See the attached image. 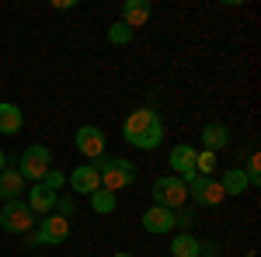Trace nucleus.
<instances>
[{
    "instance_id": "a878e982",
    "label": "nucleus",
    "mask_w": 261,
    "mask_h": 257,
    "mask_svg": "<svg viewBox=\"0 0 261 257\" xmlns=\"http://www.w3.org/2000/svg\"><path fill=\"white\" fill-rule=\"evenodd\" d=\"M199 257H216V243H202V254Z\"/></svg>"
},
{
    "instance_id": "393cba45",
    "label": "nucleus",
    "mask_w": 261,
    "mask_h": 257,
    "mask_svg": "<svg viewBox=\"0 0 261 257\" xmlns=\"http://www.w3.org/2000/svg\"><path fill=\"white\" fill-rule=\"evenodd\" d=\"M42 181H45V184H49V188L56 191V188H60V184H63V181H66V178H63L60 170H49V174H45V178H42Z\"/></svg>"
},
{
    "instance_id": "6e6552de",
    "label": "nucleus",
    "mask_w": 261,
    "mask_h": 257,
    "mask_svg": "<svg viewBox=\"0 0 261 257\" xmlns=\"http://www.w3.org/2000/svg\"><path fill=\"white\" fill-rule=\"evenodd\" d=\"M66 237H70V219L49 212L39 222V233L32 237V243H66Z\"/></svg>"
},
{
    "instance_id": "ddd939ff",
    "label": "nucleus",
    "mask_w": 261,
    "mask_h": 257,
    "mask_svg": "<svg viewBox=\"0 0 261 257\" xmlns=\"http://www.w3.org/2000/svg\"><path fill=\"white\" fill-rule=\"evenodd\" d=\"M202 146H205V153H216L223 146H230V129L223 122H209L202 129Z\"/></svg>"
},
{
    "instance_id": "9b49d317",
    "label": "nucleus",
    "mask_w": 261,
    "mask_h": 257,
    "mask_svg": "<svg viewBox=\"0 0 261 257\" xmlns=\"http://www.w3.org/2000/svg\"><path fill=\"white\" fill-rule=\"evenodd\" d=\"M56 198H60V195H56L45 181H39V184L28 191V198H24V202H28V209H32L35 216H49V212L56 209Z\"/></svg>"
},
{
    "instance_id": "0eeeda50",
    "label": "nucleus",
    "mask_w": 261,
    "mask_h": 257,
    "mask_svg": "<svg viewBox=\"0 0 261 257\" xmlns=\"http://www.w3.org/2000/svg\"><path fill=\"white\" fill-rule=\"evenodd\" d=\"M195 157H199V150H195V146H188V142H181V146H174V150H171L167 167L174 170V178H181L185 184H188V181L199 178V174H195Z\"/></svg>"
},
{
    "instance_id": "dca6fc26",
    "label": "nucleus",
    "mask_w": 261,
    "mask_h": 257,
    "mask_svg": "<svg viewBox=\"0 0 261 257\" xmlns=\"http://www.w3.org/2000/svg\"><path fill=\"white\" fill-rule=\"evenodd\" d=\"M220 188L223 195H244L251 184H247V174H244V167H226L220 178Z\"/></svg>"
},
{
    "instance_id": "20e7f679",
    "label": "nucleus",
    "mask_w": 261,
    "mask_h": 257,
    "mask_svg": "<svg viewBox=\"0 0 261 257\" xmlns=\"http://www.w3.org/2000/svg\"><path fill=\"white\" fill-rule=\"evenodd\" d=\"M185 198H188V184L174 174H164V178L153 181V205L161 209H185Z\"/></svg>"
},
{
    "instance_id": "cd10ccee",
    "label": "nucleus",
    "mask_w": 261,
    "mask_h": 257,
    "mask_svg": "<svg viewBox=\"0 0 261 257\" xmlns=\"http://www.w3.org/2000/svg\"><path fill=\"white\" fill-rule=\"evenodd\" d=\"M115 257H129V254H115Z\"/></svg>"
},
{
    "instance_id": "f8f14e48",
    "label": "nucleus",
    "mask_w": 261,
    "mask_h": 257,
    "mask_svg": "<svg viewBox=\"0 0 261 257\" xmlns=\"http://www.w3.org/2000/svg\"><path fill=\"white\" fill-rule=\"evenodd\" d=\"M66 181H70V188H73L77 195H94L101 188V174H98V167H91V163H87V167H73V174Z\"/></svg>"
},
{
    "instance_id": "412c9836",
    "label": "nucleus",
    "mask_w": 261,
    "mask_h": 257,
    "mask_svg": "<svg viewBox=\"0 0 261 257\" xmlns=\"http://www.w3.org/2000/svg\"><path fill=\"white\" fill-rule=\"evenodd\" d=\"M244 174H247V184H251V188H258V184H261V157H258V153H251V157H247Z\"/></svg>"
},
{
    "instance_id": "39448f33",
    "label": "nucleus",
    "mask_w": 261,
    "mask_h": 257,
    "mask_svg": "<svg viewBox=\"0 0 261 257\" xmlns=\"http://www.w3.org/2000/svg\"><path fill=\"white\" fill-rule=\"evenodd\" d=\"M35 226V212L28 209V202H4V209H0V230L4 233H28Z\"/></svg>"
},
{
    "instance_id": "f3484780",
    "label": "nucleus",
    "mask_w": 261,
    "mask_h": 257,
    "mask_svg": "<svg viewBox=\"0 0 261 257\" xmlns=\"http://www.w3.org/2000/svg\"><path fill=\"white\" fill-rule=\"evenodd\" d=\"M21 125H24V115H21L18 104H0V132L4 136H18Z\"/></svg>"
},
{
    "instance_id": "2eb2a0df",
    "label": "nucleus",
    "mask_w": 261,
    "mask_h": 257,
    "mask_svg": "<svg viewBox=\"0 0 261 257\" xmlns=\"http://www.w3.org/2000/svg\"><path fill=\"white\" fill-rule=\"evenodd\" d=\"M18 195H24V178L14 170H0V202H14Z\"/></svg>"
},
{
    "instance_id": "9d476101",
    "label": "nucleus",
    "mask_w": 261,
    "mask_h": 257,
    "mask_svg": "<svg viewBox=\"0 0 261 257\" xmlns=\"http://www.w3.org/2000/svg\"><path fill=\"white\" fill-rule=\"evenodd\" d=\"M140 222H143L146 233H157V237H161V233H171V230H174V212H171V209H161V205H150V209L143 212Z\"/></svg>"
},
{
    "instance_id": "5701e85b",
    "label": "nucleus",
    "mask_w": 261,
    "mask_h": 257,
    "mask_svg": "<svg viewBox=\"0 0 261 257\" xmlns=\"http://www.w3.org/2000/svg\"><path fill=\"white\" fill-rule=\"evenodd\" d=\"M56 216L73 219V216H77V202H73V198H66V195H60V198H56Z\"/></svg>"
},
{
    "instance_id": "b1692460",
    "label": "nucleus",
    "mask_w": 261,
    "mask_h": 257,
    "mask_svg": "<svg viewBox=\"0 0 261 257\" xmlns=\"http://www.w3.org/2000/svg\"><path fill=\"white\" fill-rule=\"evenodd\" d=\"M174 226L192 230V226H195V212H192V209H174Z\"/></svg>"
},
{
    "instance_id": "aec40b11",
    "label": "nucleus",
    "mask_w": 261,
    "mask_h": 257,
    "mask_svg": "<svg viewBox=\"0 0 261 257\" xmlns=\"http://www.w3.org/2000/svg\"><path fill=\"white\" fill-rule=\"evenodd\" d=\"M108 42H112V45H129V42H133V28L122 24V21L108 24Z\"/></svg>"
},
{
    "instance_id": "f03ea898",
    "label": "nucleus",
    "mask_w": 261,
    "mask_h": 257,
    "mask_svg": "<svg viewBox=\"0 0 261 257\" xmlns=\"http://www.w3.org/2000/svg\"><path fill=\"white\" fill-rule=\"evenodd\" d=\"M91 167H98L101 174V188L105 191H122V188H129L133 181H136V163H129V160L122 157H101L98 163H91Z\"/></svg>"
},
{
    "instance_id": "bb28decb",
    "label": "nucleus",
    "mask_w": 261,
    "mask_h": 257,
    "mask_svg": "<svg viewBox=\"0 0 261 257\" xmlns=\"http://www.w3.org/2000/svg\"><path fill=\"white\" fill-rule=\"evenodd\" d=\"M0 170H7V153L0 150Z\"/></svg>"
},
{
    "instance_id": "1a4fd4ad",
    "label": "nucleus",
    "mask_w": 261,
    "mask_h": 257,
    "mask_svg": "<svg viewBox=\"0 0 261 257\" xmlns=\"http://www.w3.org/2000/svg\"><path fill=\"white\" fill-rule=\"evenodd\" d=\"M188 195H192V202L195 205H205V209H213V205H220L223 198V188H220V181H213V178H195V181H188Z\"/></svg>"
},
{
    "instance_id": "f257e3e1",
    "label": "nucleus",
    "mask_w": 261,
    "mask_h": 257,
    "mask_svg": "<svg viewBox=\"0 0 261 257\" xmlns=\"http://www.w3.org/2000/svg\"><path fill=\"white\" fill-rule=\"evenodd\" d=\"M122 136L136 150H157L164 142V122L153 108H136L129 119L122 122Z\"/></svg>"
},
{
    "instance_id": "a211bd4d",
    "label": "nucleus",
    "mask_w": 261,
    "mask_h": 257,
    "mask_svg": "<svg viewBox=\"0 0 261 257\" xmlns=\"http://www.w3.org/2000/svg\"><path fill=\"white\" fill-rule=\"evenodd\" d=\"M202 254V243L192 233H178L171 240V257H199Z\"/></svg>"
},
{
    "instance_id": "423d86ee",
    "label": "nucleus",
    "mask_w": 261,
    "mask_h": 257,
    "mask_svg": "<svg viewBox=\"0 0 261 257\" xmlns=\"http://www.w3.org/2000/svg\"><path fill=\"white\" fill-rule=\"evenodd\" d=\"M73 146H77L91 163H98V160L105 157V132H101L98 125H81V129L73 132Z\"/></svg>"
},
{
    "instance_id": "6ab92c4d",
    "label": "nucleus",
    "mask_w": 261,
    "mask_h": 257,
    "mask_svg": "<svg viewBox=\"0 0 261 257\" xmlns=\"http://www.w3.org/2000/svg\"><path fill=\"white\" fill-rule=\"evenodd\" d=\"M115 205H119V198L112 195V191H105V188H98V191L91 195V209H94V212H101V216L115 212Z\"/></svg>"
},
{
    "instance_id": "7ed1b4c3",
    "label": "nucleus",
    "mask_w": 261,
    "mask_h": 257,
    "mask_svg": "<svg viewBox=\"0 0 261 257\" xmlns=\"http://www.w3.org/2000/svg\"><path fill=\"white\" fill-rule=\"evenodd\" d=\"M14 167H18V174L24 181H35V184H39V181L53 170V153H49L42 142H35V146H28V150L21 153V160Z\"/></svg>"
},
{
    "instance_id": "4468645a",
    "label": "nucleus",
    "mask_w": 261,
    "mask_h": 257,
    "mask_svg": "<svg viewBox=\"0 0 261 257\" xmlns=\"http://www.w3.org/2000/svg\"><path fill=\"white\" fill-rule=\"evenodd\" d=\"M146 21H150V4H146V0H125V4H122V24L143 28Z\"/></svg>"
},
{
    "instance_id": "4be33fe9",
    "label": "nucleus",
    "mask_w": 261,
    "mask_h": 257,
    "mask_svg": "<svg viewBox=\"0 0 261 257\" xmlns=\"http://www.w3.org/2000/svg\"><path fill=\"white\" fill-rule=\"evenodd\" d=\"M213 167H216V153H199V157H195V174H199V178H209Z\"/></svg>"
}]
</instances>
